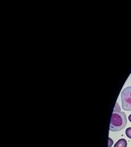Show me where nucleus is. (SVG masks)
<instances>
[{
    "label": "nucleus",
    "instance_id": "obj_1",
    "mask_svg": "<svg viewBox=\"0 0 131 147\" xmlns=\"http://www.w3.org/2000/svg\"><path fill=\"white\" fill-rule=\"evenodd\" d=\"M127 123V120L125 113L121 111L119 106L117 103H116V105L111 116L109 130L114 132L120 131L126 126Z\"/></svg>",
    "mask_w": 131,
    "mask_h": 147
},
{
    "label": "nucleus",
    "instance_id": "obj_2",
    "mask_svg": "<svg viewBox=\"0 0 131 147\" xmlns=\"http://www.w3.org/2000/svg\"><path fill=\"white\" fill-rule=\"evenodd\" d=\"M121 103L123 110L131 111V86L125 88L121 92Z\"/></svg>",
    "mask_w": 131,
    "mask_h": 147
},
{
    "label": "nucleus",
    "instance_id": "obj_3",
    "mask_svg": "<svg viewBox=\"0 0 131 147\" xmlns=\"http://www.w3.org/2000/svg\"><path fill=\"white\" fill-rule=\"evenodd\" d=\"M127 141L125 139H121L118 140L117 142L115 143L114 147H127Z\"/></svg>",
    "mask_w": 131,
    "mask_h": 147
},
{
    "label": "nucleus",
    "instance_id": "obj_4",
    "mask_svg": "<svg viewBox=\"0 0 131 147\" xmlns=\"http://www.w3.org/2000/svg\"><path fill=\"white\" fill-rule=\"evenodd\" d=\"M126 136H127L128 138L131 139V127H128L125 131Z\"/></svg>",
    "mask_w": 131,
    "mask_h": 147
},
{
    "label": "nucleus",
    "instance_id": "obj_5",
    "mask_svg": "<svg viewBox=\"0 0 131 147\" xmlns=\"http://www.w3.org/2000/svg\"><path fill=\"white\" fill-rule=\"evenodd\" d=\"M108 140H109V146H108V147H111V145H112V144H113V141H112V139H110V138H109Z\"/></svg>",
    "mask_w": 131,
    "mask_h": 147
},
{
    "label": "nucleus",
    "instance_id": "obj_6",
    "mask_svg": "<svg viewBox=\"0 0 131 147\" xmlns=\"http://www.w3.org/2000/svg\"><path fill=\"white\" fill-rule=\"evenodd\" d=\"M128 120H129V121L131 122V115L128 116Z\"/></svg>",
    "mask_w": 131,
    "mask_h": 147
}]
</instances>
